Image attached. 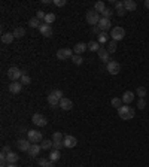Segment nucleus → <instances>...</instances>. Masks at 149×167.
I'll return each mask as SVG.
<instances>
[{
	"label": "nucleus",
	"instance_id": "obj_1",
	"mask_svg": "<svg viewBox=\"0 0 149 167\" xmlns=\"http://www.w3.org/2000/svg\"><path fill=\"white\" fill-rule=\"evenodd\" d=\"M118 115H119V118L121 120H131V118H134V109L133 107H130L128 105H125V106H121L118 109Z\"/></svg>",
	"mask_w": 149,
	"mask_h": 167
},
{
	"label": "nucleus",
	"instance_id": "obj_2",
	"mask_svg": "<svg viewBox=\"0 0 149 167\" xmlns=\"http://www.w3.org/2000/svg\"><path fill=\"white\" fill-rule=\"evenodd\" d=\"M61 99H63V91H60V90H54V91H51V93L48 94V97H46L48 103H49L51 106H57V105H60Z\"/></svg>",
	"mask_w": 149,
	"mask_h": 167
},
{
	"label": "nucleus",
	"instance_id": "obj_3",
	"mask_svg": "<svg viewBox=\"0 0 149 167\" xmlns=\"http://www.w3.org/2000/svg\"><path fill=\"white\" fill-rule=\"evenodd\" d=\"M85 18H87V22H88V24H91V27L99 26V21H100V15L95 12V11H93V9H91V11H88Z\"/></svg>",
	"mask_w": 149,
	"mask_h": 167
},
{
	"label": "nucleus",
	"instance_id": "obj_4",
	"mask_svg": "<svg viewBox=\"0 0 149 167\" xmlns=\"http://www.w3.org/2000/svg\"><path fill=\"white\" fill-rule=\"evenodd\" d=\"M21 76H22V70H21V69H18V67H9V70H7V78L12 81V82H17Z\"/></svg>",
	"mask_w": 149,
	"mask_h": 167
},
{
	"label": "nucleus",
	"instance_id": "obj_5",
	"mask_svg": "<svg viewBox=\"0 0 149 167\" xmlns=\"http://www.w3.org/2000/svg\"><path fill=\"white\" fill-rule=\"evenodd\" d=\"M27 139L31 143H39V142L43 140V136H42L41 131H36V130H28L27 131Z\"/></svg>",
	"mask_w": 149,
	"mask_h": 167
},
{
	"label": "nucleus",
	"instance_id": "obj_6",
	"mask_svg": "<svg viewBox=\"0 0 149 167\" xmlns=\"http://www.w3.org/2000/svg\"><path fill=\"white\" fill-rule=\"evenodd\" d=\"M74 55V52L72 49H69V48H61L57 51V58L58 60H69V58H72Z\"/></svg>",
	"mask_w": 149,
	"mask_h": 167
},
{
	"label": "nucleus",
	"instance_id": "obj_7",
	"mask_svg": "<svg viewBox=\"0 0 149 167\" xmlns=\"http://www.w3.org/2000/svg\"><path fill=\"white\" fill-rule=\"evenodd\" d=\"M110 36H112V40H115V42L122 40L124 36H125V30L122 27H113L112 32H110Z\"/></svg>",
	"mask_w": 149,
	"mask_h": 167
},
{
	"label": "nucleus",
	"instance_id": "obj_8",
	"mask_svg": "<svg viewBox=\"0 0 149 167\" xmlns=\"http://www.w3.org/2000/svg\"><path fill=\"white\" fill-rule=\"evenodd\" d=\"M106 70H108L110 75H118L119 72H121V66H119V63L115 60H110L106 64Z\"/></svg>",
	"mask_w": 149,
	"mask_h": 167
},
{
	"label": "nucleus",
	"instance_id": "obj_9",
	"mask_svg": "<svg viewBox=\"0 0 149 167\" xmlns=\"http://www.w3.org/2000/svg\"><path fill=\"white\" fill-rule=\"evenodd\" d=\"M31 121H33L34 125H37V127H45L48 124L46 118L43 116V115L41 114H33V118H31Z\"/></svg>",
	"mask_w": 149,
	"mask_h": 167
},
{
	"label": "nucleus",
	"instance_id": "obj_10",
	"mask_svg": "<svg viewBox=\"0 0 149 167\" xmlns=\"http://www.w3.org/2000/svg\"><path fill=\"white\" fill-rule=\"evenodd\" d=\"M31 145H33V143L28 140V139H20V140L17 142V146L20 148L21 151H24V152H28V149H30Z\"/></svg>",
	"mask_w": 149,
	"mask_h": 167
},
{
	"label": "nucleus",
	"instance_id": "obj_11",
	"mask_svg": "<svg viewBox=\"0 0 149 167\" xmlns=\"http://www.w3.org/2000/svg\"><path fill=\"white\" fill-rule=\"evenodd\" d=\"M63 143H64V148L70 149V148H74V146H76L78 140H76V137H73V136H64Z\"/></svg>",
	"mask_w": 149,
	"mask_h": 167
},
{
	"label": "nucleus",
	"instance_id": "obj_12",
	"mask_svg": "<svg viewBox=\"0 0 149 167\" xmlns=\"http://www.w3.org/2000/svg\"><path fill=\"white\" fill-rule=\"evenodd\" d=\"M112 27V22H110V20L109 18H100V21H99V28L102 30V32H108L109 28Z\"/></svg>",
	"mask_w": 149,
	"mask_h": 167
},
{
	"label": "nucleus",
	"instance_id": "obj_13",
	"mask_svg": "<svg viewBox=\"0 0 149 167\" xmlns=\"http://www.w3.org/2000/svg\"><path fill=\"white\" fill-rule=\"evenodd\" d=\"M39 32H41L42 36H45V37H49V36H52V27L49 26V24H42L41 27H39Z\"/></svg>",
	"mask_w": 149,
	"mask_h": 167
},
{
	"label": "nucleus",
	"instance_id": "obj_14",
	"mask_svg": "<svg viewBox=\"0 0 149 167\" xmlns=\"http://www.w3.org/2000/svg\"><path fill=\"white\" fill-rule=\"evenodd\" d=\"M58 106L63 109V111H72V107H73V101L70 100V99H66V97H63L60 100V105Z\"/></svg>",
	"mask_w": 149,
	"mask_h": 167
},
{
	"label": "nucleus",
	"instance_id": "obj_15",
	"mask_svg": "<svg viewBox=\"0 0 149 167\" xmlns=\"http://www.w3.org/2000/svg\"><path fill=\"white\" fill-rule=\"evenodd\" d=\"M21 90H22V84H21V82H12V84H9V93L20 94Z\"/></svg>",
	"mask_w": 149,
	"mask_h": 167
},
{
	"label": "nucleus",
	"instance_id": "obj_16",
	"mask_svg": "<svg viewBox=\"0 0 149 167\" xmlns=\"http://www.w3.org/2000/svg\"><path fill=\"white\" fill-rule=\"evenodd\" d=\"M124 9L127 11V12H133L137 9V3H136L134 0H125L124 2Z\"/></svg>",
	"mask_w": 149,
	"mask_h": 167
},
{
	"label": "nucleus",
	"instance_id": "obj_17",
	"mask_svg": "<svg viewBox=\"0 0 149 167\" xmlns=\"http://www.w3.org/2000/svg\"><path fill=\"white\" fill-rule=\"evenodd\" d=\"M88 49V45L87 43H84V42H81V43H76L73 48V52L74 54H78V55H81L82 52H85Z\"/></svg>",
	"mask_w": 149,
	"mask_h": 167
},
{
	"label": "nucleus",
	"instance_id": "obj_18",
	"mask_svg": "<svg viewBox=\"0 0 149 167\" xmlns=\"http://www.w3.org/2000/svg\"><path fill=\"white\" fill-rule=\"evenodd\" d=\"M99 58H100V60L102 61H104V63H109V61H110V58H109V55H110V54L108 52V49H106V48H100V51H99Z\"/></svg>",
	"mask_w": 149,
	"mask_h": 167
},
{
	"label": "nucleus",
	"instance_id": "obj_19",
	"mask_svg": "<svg viewBox=\"0 0 149 167\" xmlns=\"http://www.w3.org/2000/svg\"><path fill=\"white\" fill-rule=\"evenodd\" d=\"M41 145H37V143H33L31 146H30V149H28L27 154L30 155V157H36V155H39V152H41Z\"/></svg>",
	"mask_w": 149,
	"mask_h": 167
},
{
	"label": "nucleus",
	"instance_id": "obj_20",
	"mask_svg": "<svg viewBox=\"0 0 149 167\" xmlns=\"http://www.w3.org/2000/svg\"><path fill=\"white\" fill-rule=\"evenodd\" d=\"M6 160H7V164H15L17 161L20 160V157H18V154L17 152H9V154H6Z\"/></svg>",
	"mask_w": 149,
	"mask_h": 167
},
{
	"label": "nucleus",
	"instance_id": "obj_21",
	"mask_svg": "<svg viewBox=\"0 0 149 167\" xmlns=\"http://www.w3.org/2000/svg\"><path fill=\"white\" fill-rule=\"evenodd\" d=\"M133 100H134V94L131 93V91H125V93L122 94V101L125 105H130Z\"/></svg>",
	"mask_w": 149,
	"mask_h": 167
},
{
	"label": "nucleus",
	"instance_id": "obj_22",
	"mask_svg": "<svg viewBox=\"0 0 149 167\" xmlns=\"http://www.w3.org/2000/svg\"><path fill=\"white\" fill-rule=\"evenodd\" d=\"M15 39L14 33H3L2 34V42L3 43H6V45H9V43H12Z\"/></svg>",
	"mask_w": 149,
	"mask_h": 167
},
{
	"label": "nucleus",
	"instance_id": "obj_23",
	"mask_svg": "<svg viewBox=\"0 0 149 167\" xmlns=\"http://www.w3.org/2000/svg\"><path fill=\"white\" fill-rule=\"evenodd\" d=\"M37 163H39V166H42V167H54V164H55V161L49 160V158H41Z\"/></svg>",
	"mask_w": 149,
	"mask_h": 167
},
{
	"label": "nucleus",
	"instance_id": "obj_24",
	"mask_svg": "<svg viewBox=\"0 0 149 167\" xmlns=\"http://www.w3.org/2000/svg\"><path fill=\"white\" fill-rule=\"evenodd\" d=\"M42 24H43V22H42V21L39 20L37 17H33L31 20L28 21V26H30V27H33V28H39V27H41Z\"/></svg>",
	"mask_w": 149,
	"mask_h": 167
},
{
	"label": "nucleus",
	"instance_id": "obj_25",
	"mask_svg": "<svg viewBox=\"0 0 149 167\" xmlns=\"http://www.w3.org/2000/svg\"><path fill=\"white\" fill-rule=\"evenodd\" d=\"M24 34H26V28H24V27H17V28L14 30V36L15 37H18V39H21Z\"/></svg>",
	"mask_w": 149,
	"mask_h": 167
},
{
	"label": "nucleus",
	"instance_id": "obj_26",
	"mask_svg": "<svg viewBox=\"0 0 149 167\" xmlns=\"http://www.w3.org/2000/svg\"><path fill=\"white\" fill-rule=\"evenodd\" d=\"M88 49L89 51H95V52H99L100 51V43L99 42H94V40H91L88 43Z\"/></svg>",
	"mask_w": 149,
	"mask_h": 167
},
{
	"label": "nucleus",
	"instance_id": "obj_27",
	"mask_svg": "<svg viewBox=\"0 0 149 167\" xmlns=\"http://www.w3.org/2000/svg\"><path fill=\"white\" fill-rule=\"evenodd\" d=\"M52 146H54V142L52 140H42L41 142V148L45 149V151H46V149H51Z\"/></svg>",
	"mask_w": 149,
	"mask_h": 167
},
{
	"label": "nucleus",
	"instance_id": "obj_28",
	"mask_svg": "<svg viewBox=\"0 0 149 167\" xmlns=\"http://www.w3.org/2000/svg\"><path fill=\"white\" fill-rule=\"evenodd\" d=\"M106 49H108L109 54L116 52V42H115V40H110V42L108 43V48H106Z\"/></svg>",
	"mask_w": 149,
	"mask_h": 167
},
{
	"label": "nucleus",
	"instance_id": "obj_29",
	"mask_svg": "<svg viewBox=\"0 0 149 167\" xmlns=\"http://www.w3.org/2000/svg\"><path fill=\"white\" fill-rule=\"evenodd\" d=\"M110 105L113 107H116V109H119V107L122 106V99H118V97H113L112 100H110Z\"/></svg>",
	"mask_w": 149,
	"mask_h": 167
},
{
	"label": "nucleus",
	"instance_id": "obj_30",
	"mask_svg": "<svg viewBox=\"0 0 149 167\" xmlns=\"http://www.w3.org/2000/svg\"><path fill=\"white\" fill-rule=\"evenodd\" d=\"M60 157H61V154H60V151H57V149H54L51 154H49V160H52V161H58L60 160Z\"/></svg>",
	"mask_w": 149,
	"mask_h": 167
},
{
	"label": "nucleus",
	"instance_id": "obj_31",
	"mask_svg": "<svg viewBox=\"0 0 149 167\" xmlns=\"http://www.w3.org/2000/svg\"><path fill=\"white\" fill-rule=\"evenodd\" d=\"M55 21V15L54 13H46V17H45V21H43V22H45V24H49V26H51V24H52V22H54Z\"/></svg>",
	"mask_w": 149,
	"mask_h": 167
},
{
	"label": "nucleus",
	"instance_id": "obj_32",
	"mask_svg": "<svg viewBox=\"0 0 149 167\" xmlns=\"http://www.w3.org/2000/svg\"><path fill=\"white\" fill-rule=\"evenodd\" d=\"M104 9H106V6H104V3H103V2H97V3L94 5V11L97 13H99V12H103Z\"/></svg>",
	"mask_w": 149,
	"mask_h": 167
},
{
	"label": "nucleus",
	"instance_id": "obj_33",
	"mask_svg": "<svg viewBox=\"0 0 149 167\" xmlns=\"http://www.w3.org/2000/svg\"><path fill=\"white\" fill-rule=\"evenodd\" d=\"M70 60L73 61L74 64H78V66H81L82 63H84V60H82V57H81V55H78V54H74V55L72 57V58H70Z\"/></svg>",
	"mask_w": 149,
	"mask_h": 167
},
{
	"label": "nucleus",
	"instance_id": "obj_34",
	"mask_svg": "<svg viewBox=\"0 0 149 167\" xmlns=\"http://www.w3.org/2000/svg\"><path fill=\"white\" fill-rule=\"evenodd\" d=\"M99 43H108V33L106 32H102L99 34Z\"/></svg>",
	"mask_w": 149,
	"mask_h": 167
},
{
	"label": "nucleus",
	"instance_id": "obj_35",
	"mask_svg": "<svg viewBox=\"0 0 149 167\" xmlns=\"http://www.w3.org/2000/svg\"><path fill=\"white\" fill-rule=\"evenodd\" d=\"M136 93H137V96H139V99H145V96H146V88H145V87H139Z\"/></svg>",
	"mask_w": 149,
	"mask_h": 167
},
{
	"label": "nucleus",
	"instance_id": "obj_36",
	"mask_svg": "<svg viewBox=\"0 0 149 167\" xmlns=\"http://www.w3.org/2000/svg\"><path fill=\"white\" fill-rule=\"evenodd\" d=\"M102 15H103V18H109V20H110V17L113 15V11H112V9H109V7H106V9L102 12Z\"/></svg>",
	"mask_w": 149,
	"mask_h": 167
},
{
	"label": "nucleus",
	"instance_id": "obj_37",
	"mask_svg": "<svg viewBox=\"0 0 149 167\" xmlns=\"http://www.w3.org/2000/svg\"><path fill=\"white\" fill-rule=\"evenodd\" d=\"M63 134L60 133V131H55L54 133V136H52V142H63Z\"/></svg>",
	"mask_w": 149,
	"mask_h": 167
},
{
	"label": "nucleus",
	"instance_id": "obj_38",
	"mask_svg": "<svg viewBox=\"0 0 149 167\" xmlns=\"http://www.w3.org/2000/svg\"><path fill=\"white\" fill-rule=\"evenodd\" d=\"M30 82H31V78H30L28 75H22V76H21V84H22V85H28Z\"/></svg>",
	"mask_w": 149,
	"mask_h": 167
},
{
	"label": "nucleus",
	"instance_id": "obj_39",
	"mask_svg": "<svg viewBox=\"0 0 149 167\" xmlns=\"http://www.w3.org/2000/svg\"><path fill=\"white\" fill-rule=\"evenodd\" d=\"M66 0H54L52 2V5H55V6H58V7H63V6H66Z\"/></svg>",
	"mask_w": 149,
	"mask_h": 167
},
{
	"label": "nucleus",
	"instance_id": "obj_40",
	"mask_svg": "<svg viewBox=\"0 0 149 167\" xmlns=\"http://www.w3.org/2000/svg\"><path fill=\"white\" fill-rule=\"evenodd\" d=\"M36 17H37V18H39L41 21H45V17H46V13L43 12V11H37V12H36Z\"/></svg>",
	"mask_w": 149,
	"mask_h": 167
},
{
	"label": "nucleus",
	"instance_id": "obj_41",
	"mask_svg": "<svg viewBox=\"0 0 149 167\" xmlns=\"http://www.w3.org/2000/svg\"><path fill=\"white\" fill-rule=\"evenodd\" d=\"M145 106H146L145 99H139V101H137V107H139V109H145Z\"/></svg>",
	"mask_w": 149,
	"mask_h": 167
},
{
	"label": "nucleus",
	"instance_id": "obj_42",
	"mask_svg": "<svg viewBox=\"0 0 149 167\" xmlns=\"http://www.w3.org/2000/svg\"><path fill=\"white\" fill-rule=\"evenodd\" d=\"M63 146H64V143H63V142H54V146H52V148H54V149H57V151H60Z\"/></svg>",
	"mask_w": 149,
	"mask_h": 167
},
{
	"label": "nucleus",
	"instance_id": "obj_43",
	"mask_svg": "<svg viewBox=\"0 0 149 167\" xmlns=\"http://www.w3.org/2000/svg\"><path fill=\"white\" fill-rule=\"evenodd\" d=\"M91 32H93V34H97V36H99V34L102 33V30H100V28H99V26H94V27H91Z\"/></svg>",
	"mask_w": 149,
	"mask_h": 167
},
{
	"label": "nucleus",
	"instance_id": "obj_44",
	"mask_svg": "<svg viewBox=\"0 0 149 167\" xmlns=\"http://www.w3.org/2000/svg\"><path fill=\"white\" fill-rule=\"evenodd\" d=\"M125 12H127V11H125L124 7H122V9H116V15H118V17H124Z\"/></svg>",
	"mask_w": 149,
	"mask_h": 167
},
{
	"label": "nucleus",
	"instance_id": "obj_45",
	"mask_svg": "<svg viewBox=\"0 0 149 167\" xmlns=\"http://www.w3.org/2000/svg\"><path fill=\"white\" fill-rule=\"evenodd\" d=\"M11 152V148L9 146H3L2 148V154H9Z\"/></svg>",
	"mask_w": 149,
	"mask_h": 167
},
{
	"label": "nucleus",
	"instance_id": "obj_46",
	"mask_svg": "<svg viewBox=\"0 0 149 167\" xmlns=\"http://www.w3.org/2000/svg\"><path fill=\"white\" fill-rule=\"evenodd\" d=\"M115 7H116V9H122V7H124V2H116Z\"/></svg>",
	"mask_w": 149,
	"mask_h": 167
},
{
	"label": "nucleus",
	"instance_id": "obj_47",
	"mask_svg": "<svg viewBox=\"0 0 149 167\" xmlns=\"http://www.w3.org/2000/svg\"><path fill=\"white\" fill-rule=\"evenodd\" d=\"M42 3H45V5H49V3H52V2H49V0H42Z\"/></svg>",
	"mask_w": 149,
	"mask_h": 167
},
{
	"label": "nucleus",
	"instance_id": "obj_48",
	"mask_svg": "<svg viewBox=\"0 0 149 167\" xmlns=\"http://www.w3.org/2000/svg\"><path fill=\"white\" fill-rule=\"evenodd\" d=\"M145 6H146V7L149 9V0H146V2H145Z\"/></svg>",
	"mask_w": 149,
	"mask_h": 167
},
{
	"label": "nucleus",
	"instance_id": "obj_49",
	"mask_svg": "<svg viewBox=\"0 0 149 167\" xmlns=\"http://www.w3.org/2000/svg\"><path fill=\"white\" fill-rule=\"evenodd\" d=\"M6 167H18V166H17V164H7Z\"/></svg>",
	"mask_w": 149,
	"mask_h": 167
},
{
	"label": "nucleus",
	"instance_id": "obj_50",
	"mask_svg": "<svg viewBox=\"0 0 149 167\" xmlns=\"http://www.w3.org/2000/svg\"><path fill=\"white\" fill-rule=\"evenodd\" d=\"M81 167H82V166H81Z\"/></svg>",
	"mask_w": 149,
	"mask_h": 167
}]
</instances>
